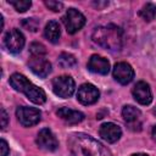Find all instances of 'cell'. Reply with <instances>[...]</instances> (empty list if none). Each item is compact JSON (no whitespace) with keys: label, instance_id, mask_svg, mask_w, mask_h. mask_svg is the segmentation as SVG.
Masks as SVG:
<instances>
[{"label":"cell","instance_id":"obj_14","mask_svg":"<svg viewBox=\"0 0 156 156\" xmlns=\"http://www.w3.org/2000/svg\"><path fill=\"white\" fill-rule=\"evenodd\" d=\"M56 115L61 119H63L65 122H67L69 124H77V123H80L84 119V115L80 111L71 110L68 107H61V108H58L56 111Z\"/></svg>","mask_w":156,"mask_h":156},{"label":"cell","instance_id":"obj_2","mask_svg":"<svg viewBox=\"0 0 156 156\" xmlns=\"http://www.w3.org/2000/svg\"><path fill=\"white\" fill-rule=\"evenodd\" d=\"M93 41L110 51H118L122 48V29L115 24L98 27L93 33Z\"/></svg>","mask_w":156,"mask_h":156},{"label":"cell","instance_id":"obj_19","mask_svg":"<svg viewBox=\"0 0 156 156\" xmlns=\"http://www.w3.org/2000/svg\"><path fill=\"white\" fill-rule=\"evenodd\" d=\"M139 15H140V17H141L144 21L150 22V21H152V20L155 18V16H156V6H155L154 4H151V2H147V4H145V5L141 7V10L139 11Z\"/></svg>","mask_w":156,"mask_h":156},{"label":"cell","instance_id":"obj_10","mask_svg":"<svg viewBox=\"0 0 156 156\" xmlns=\"http://www.w3.org/2000/svg\"><path fill=\"white\" fill-rule=\"evenodd\" d=\"M28 66L34 74H37L41 78H45L51 72V63L43 56H33L29 60Z\"/></svg>","mask_w":156,"mask_h":156},{"label":"cell","instance_id":"obj_12","mask_svg":"<svg viewBox=\"0 0 156 156\" xmlns=\"http://www.w3.org/2000/svg\"><path fill=\"white\" fill-rule=\"evenodd\" d=\"M99 133H100V136L107 143H116L122 135L121 128L112 122H107V123L101 124Z\"/></svg>","mask_w":156,"mask_h":156},{"label":"cell","instance_id":"obj_21","mask_svg":"<svg viewBox=\"0 0 156 156\" xmlns=\"http://www.w3.org/2000/svg\"><path fill=\"white\" fill-rule=\"evenodd\" d=\"M9 2L15 7V10L16 11H18V12H24V11H27L29 7H30V5H32V2L29 1V0H9Z\"/></svg>","mask_w":156,"mask_h":156},{"label":"cell","instance_id":"obj_7","mask_svg":"<svg viewBox=\"0 0 156 156\" xmlns=\"http://www.w3.org/2000/svg\"><path fill=\"white\" fill-rule=\"evenodd\" d=\"M99 96H100V93H99L98 88L89 83L82 84L77 91V99L83 105L95 104L99 100Z\"/></svg>","mask_w":156,"mask_h":156},{"label":"cell","instance_id":"obj_24","mask_svg":"<svg viewBox=\"0 0 156 156\" xmlns=\"http://www.w3.org/2000/svg\"><path fill=\"white\" fill-rule=\"evenodd\" d=\"M45 5H46L51 11H54V12H58V11H61L62 7H63V4H62V2H60V1H54V0H48V1H45Z\"/></svg>","mask_w":156,"mask_h":156},{"label":"cell","instance_id":"obj_16","mask_svg":"<svg viewBox=\"0 0 156 156\" xmlns=\"http://www.w3.org/2000/svg\"><path fill=\"white\" fill-rule=\"evenodd\" d=\"M44 34H45V38L51 41V43H57L58 39H60V35H61V28H60V24L56 22V21H50L46 26H45V29H44Z\"/></svg>","mask_w":156,"mask_h":156},{"label":"cell","instance_id":"obj_25","mask_svg":"<svg viewBox=\"0 0 156 156\" xmlns=\"http://www.w3.org/2000/svg\"><path fill=\"white\" fill-rule=\"evenodd\" d=\"M7 123H9V116L5 111V108L1 107V128L5 129L7 127Z\"/></svg>","mask_w":156,"mask_h":156},{"label":"cell","instance_id":"obj_22","mask_svg":"<svg viewBox=\"0 0 156 156\" xmlns=\"http://www.w3.org/2000/svg\"><path fill=\"white\" fill-rule=\"evenodd\" d=\"M29 51L33 56H43L46 54V49L41 43H32L29 45Z\"/></svg>","mask_w":156,"mask_h":156},{"label":"cell","instance_id":"obj_8","mask_svg":"<svg viewBox=\"0 0 156 156\" xmlns=\"http://www.w3.org/2000/svg\"><path fill=\"white\" fill-rule=\"evenodd\" d=\"M35 141H37L38 146L45 151H55L58 146V141H57L56 136L48 128H44L38 133Z\"/></svg>","mask_w":156,"mask_h":156},{"label":"cell","instance_id":"obj_3","mask_svg":"<svg viewBox=\"0 0 156 156\" xmlns=\"http://www.w3.org/2000/svg\"><path fill=\"white\" fill-rule=\"evenodd\" d=\"M62 22L69 34L77 33L85 24V17L82 12L76 9H68L65 16L62 17Z\"/></svg>","mask_w":156,"mask_h":156},{"label":"cell","instance_id":"obj_20","mask_svg":"<svg viewBox=\"0 0 156 156\" xmlns=\"http://www.w3.org/2000/svg\"><path fill=\"white\" fill-rule=\"evenodd\" d=\"M58 65L62 67V68H71L73 66H76L77 63V60L73 55L71 54H67V52H62L60 56H58Z\"/></svg>","mask_w":156,"mask_h":156},{"label":"cell","instance_id":"obj_28","mask_svg":"<svg viewBox=\"0 0 156 156\" xmlns=\"http://www.w3.org/2000/svg\"><path fill=\"white\" fill-rule=\"evenodd\" d=\"M132 156H147L146 154H133Z\"/></svg>","mask_w":156,"mask_h":156},{"label":"cell","instance_id":"obj_18","mask_svg":"<svg viewBox=\"0 0 156 156\" xmlns=\"http://www.w3.org/2000/svg\"><path fill=\"white\" fill-rule=\"evenodd\" d=\"M122 117L124 118L126 122L132 123L135 122L139 117H140V110H138L136 107L132 106V105H127L123 107L122 110Z\"/></svg>","mask_w":156,"mask_h":156},{"label":"cell","instance_id":"obj_1","mask_svg":"<svg viewBox=\"0 0 156 156\" xmlns=\"http://www.w3.org/2000/svg\"><path fill=\"white\" fill-rule=\"evenodd\" d=\"M67 143L73 156H112L106 146L84 133L72 134Z\"/></svg>","mask_w":156,"mask_h":156},{"label":"cell","instance_id":"obj_13","mask_svg":"<svg viewBox=\"0 0 156 156\" xmlns=\"http://www.w3.org/2000/svg\"><path fill=\"white\" fill-rule=\"evenodd\" d=\"M88 69L93 73L107 74L110 71V62L100 55H93L88 61Z\"/></svg>","mask_w":156,"mask_h":156},{"label":"cell","instance_id":"obj_9","mask_svg":"<svg viewBox=\"0 0 156 156\" xmlns=\"http://www.w3.org/2000/svg\"><path fill=\"white\" fill-rule=\"evenodd\" d=\"M113 78L121 84H128L134 78V69L127 62H118L113 67Z\"/></svg>","mask_w":156,"mask_h":156},{"label":"cell","instance_id":"obj_11","mask_svg":"<svg viewBox=\"0 0 156 156\" xmlns=\"http://www.w3.org/2000/svg\"><path fill=\"white\" fill-rule=\"evenodd\" d=\"M132 93H133L134 99H135L139 104H141V105H149V104L152 101L151 89H150L149 84L145 83V82H138V83L134 85Z\"/></svg>","mask_w":156,"mask_h":156},{"label":"cell","instance_id":"obj_29","mask_svg":"<svg viewBox=\"0 0 156 156\" xmlns=\"http://www.w3.org/2000/svg\"><path fill=\"white\" fill-rule=\"evenodd\" d=\"M152 112H154V115H156V107H155V108L152 110Z\"/></svg>","mask_w":156,"mask_h":156},{"label":"cell","instance_id":"obj_5","mask_svg":"<svg viewBox=\"0 0 156 156\" xmlns=\"http://www.w3.org/2000/svg\"><path fill=\"white\" fill-rule=\"evenodd\" d=\"M16 116L20 121V123L24 127H30L37 124L40 121V111L35 107H28V106H21L16 110Z\"/></svg>","mask_w":156,"mask_h":156},{"label":"cell","instance_id":"obj_23","mask_svg":"<svg viewBox=\"0 0 156 156\" xmlns=\"http://www.w3.org/2000/svg\"><path fill=\"white\" fill-rule=\"evenodd\" d=\"M22 26L30 32H37V29L39 27V22L35 18H24L22 21Z\"/></svg>","mask_w":156,"mask_h":156},{"label":"cell","instance_id":"obj_4","mask_svg":"<svg viewBox=\"0 0 156 156\" xmlns=\"http://www.w3.org/2000/svg\"><path fill=\"white\" fill-rule=\"evenodd\" d=\"M74 80L69 76H60L52 80V91L60 98H69L74 93Z\"/></svg>","mask_w":156,"mask_h":156},{"label":"cell","instance_id":"obj_27","mask_svg":"<svg viewBox=\"0 0 156 156\" xmlns=\"http://www.w3.org/2000/svg\"><path fill=\"white\" fill-rule=\"evenodd\" d=\"M152 136H154V139L156 140V126L152 128Z\"/></svg>","mask_w":156,"mask_h":156},{"label":"cell","instance_id":"obj_15","mask_svg":"<svg viewBox=\"0 0 156 156\" xmlns=\"http://www.w3.org/2000/svg\"><path fill=\"white\" fill-rule=\"evenodd\" d=\"M23 93H24V95L32 102H34L37 105H41V104H44L46 101V94H45V91L41 88H39V87H37V85H34L32 83L24 89Z\"/></svg>","mask_w":156,"mask_h":156},{"label":"cell","instance_id":"obj_6","mask_svg":"<svg viewBox=\"0 0 156 156\" xmlns=\"http://www.w3.org/2000/svg\"><path fill=\"white\" fill-rule=\"evenodd\" d=\"M4 43H5V46L7 48V50L10 52L17 54L24 46V35L22 34V32L20 29L13 28L5 34Z\"/></svg>","mask_w":156,"mask_h":156},{"label":"cell","instance_id":"obj_17","mask_svg":"<svg viewBox=\"0 0 156 156\" xmlns=\"http://www.w3.org/2000/svg\"><path fill=\"white\" fill-rule=\"evenodd\" d=\"M10 85L17 90V91H21L23 93L24 89L30 84V82L23 76V74H20V73H13L11 77H10Z\"/></svg>","mask_w":156,"mask_h":156},{"label":"cell","instance_id":"obj_26","mask_svg":"<svg viewBox=\"0 0 156 156\" xmlns=\"http://www.w3.org/2000/svg\"><path fill=\"white\" fill-rule=\"evenodd\" d=\"M0 149H1V156H7V154H9V146H7V143L4 139L0 140Z\"/></svg>","mask_w":156,"mask_h":156}]
</instances>
